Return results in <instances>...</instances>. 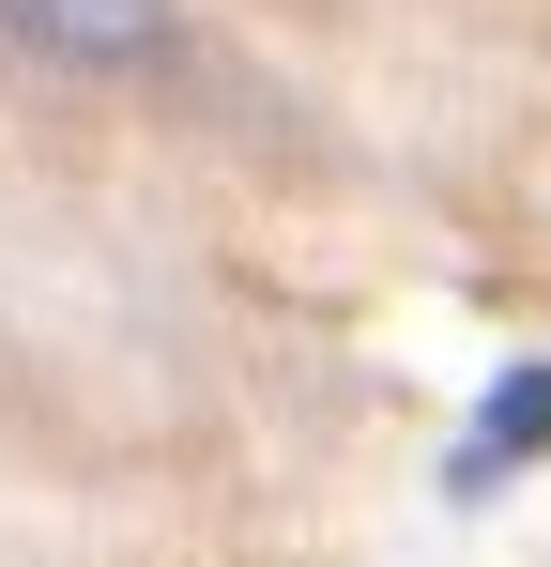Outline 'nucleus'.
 <instances>
[{"instance_id":"1","label":"nucleus","mask_w":551,"mask_h":567,"mask_svg":"<svg viewBox=\"0 0 551 567\" xmlns=\"http://www.w3.org/2000/svg\"><path fill=\"white\" fill-rule=\"evenodd\" d=\"M537 461H551V353H537V369H506L490 399H475V430H459L445 491H506V475H537Z\"/></svg>"},{"instance_id":"2","label":"nucleus","mask_w":551,"mask_h":567,"mask_svg":"<svg viewBox=\"0 0 551 567\" xmlns=\"http://www.w3.org/2000/svg\"><path fill=\"white\" fill-rule=\"evenodd\" d=\"M0 31L15 47H62V62H154L169 47L154 0H0Z\"/></svg>"}]
</instances>
